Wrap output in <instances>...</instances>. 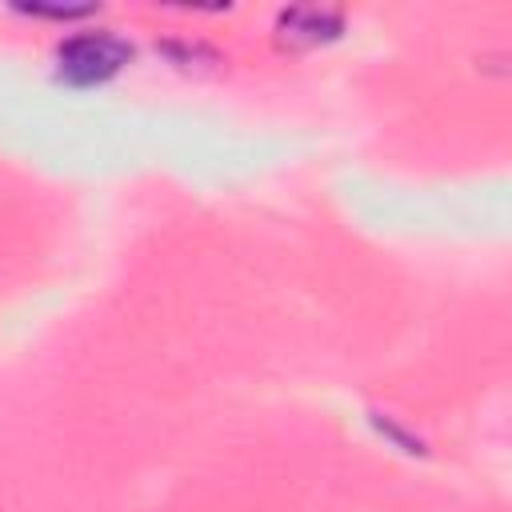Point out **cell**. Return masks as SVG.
Segmentation results:
<instances>
[{
    "label": "cell",
    "instance_id": "cell-1",
    "mask_svg": "<svg viewBox=\"0 0 512 512\" xmlns=\"http://www.w3.org/2000/svg\"><path fill=\"white\" fill-rule=\"evenodd\" d=\"M128 60H132V44L112 32H80L56 48V72L76 88L112 80Z\"/></svg>",
    "mask_w": 512,
    "mask_h": 512
},
{
    "label": "cell",
    "instance_id": "cell-2",
    "mask_svg": "<svg viewBox=\"0 0 512 512\" xmlns=\"http://www.w3.org/2000/svg\"><path fill=\"white\" fill-rule=\"evenodd\" d=\"M276 32L292 48H308L320 40H336L344 32V16L332 8H284L276 16Z\"/></svg>",
    "mask_w": 512,
    "mask_h": 512
},
{
    "label": "cell",
    "instance_id": "cell-3",
    "mask_svg": "<svg viewBox=\"0 0 512 512\" xmlns=\"http://www.w3.org/2000/svg\"><path fill=\"white\" fill-rule=\"evenodd\" d=\"M20 12H32V16H52V20H72V16H88V12H96L92 4H84V8H40V4H24Z\"/></svg>",
    "mask_w": 512,
    "mask_h": 512
}]
</instances>
